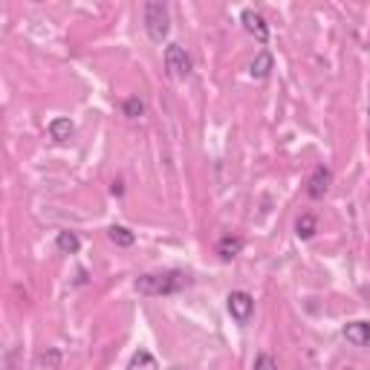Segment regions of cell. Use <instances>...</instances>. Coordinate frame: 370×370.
I'll return each instance as SVG.
<instances>
[{
    "label": "cell",
    "mask_w": 370,
    "mask_h": 370,
    "mask_svg": "<svg viewBox=\"0 0 370 370\" xmlns=\"http://www.w3.org/2000/svg\"><path fill=\"white\" fill-rule=\"evenodd\" d=\"M240 23H243V30L257 41V44H266V41H269V26H266L264 15H257L255 9H243Z\"/></svg>",
    "instance_id": "obj_5"
},
{
    "label": "cell",
    "mask_w": 370,
    "mask_h": 370,
    "mask_svg": "<svg viewBox=\"0 0 370 370\" xmlns=\"http://www.w3.org/2000/svg\"><path fill=\"white\" fill-rule=\"evenodd\" d=\"M165 70L174 78H188L191 76V58H188V52L180 44H168L165 47Z\"/></svg>",
    "instance_id": "obj_3"
},
{
    "label": "cell",
    "mask_w": 370,
    "mask_h": 370,
    "mask_svg": "<svg viewBox=\"0 0 370 370\" xmlns=\"http://www.w3.org/2000/svg\"><path fill=\"white\" fill-rule=\"evenodd\" d=\"M243 252V238L238 235H226L217 240V255H220L223 260H231V257H238Z\"/></svg>",
    "instance_id": "obj_9"
},
{
    "label": "cell",
    "mask_w": 370,
    "mask_h": 370,
    "mask_svg": "<svg viewBox=\"0 0 370 370\" xmlns=\"http://www.w3.org/2000/svg\"><path fill=\"white\" fill-rule=\"evenodd\" d=\"M38 365L47 367V370H58L61 367V353L56 347H49V350H44V353L38 356Z\"/></svg>",
    "instance_id": "obj_16"
},
{
    "label": "cell",
    "mask_w": 370,
    "mask_h": 370,
    "mask_svg": "<svg viewBox=\"0 0 370 370\" xmlns=\"http://www.w3.org/2000/svg\"><path fill=\"white\" fill-rule=\"evenodd\" d=\"M73 133H76V128H73V122H70V119L58 116V119H52V122H49V136H52V142H67Z\"/></svg>",
    "instance_id": "obj_10"
},
{
    "label": "cell",
    "mask_w": 370,
    "mask_h": 370,
    "mask_svg": "<svg viewBox=\"0 0 370 370\" xmlns=\"http://www.w3.org/2000/svg\"><path fill=\"white\" fill-rule=\"evenodd\" d=\"M125 370H159L157 359H154V353H148V350H136L130 356V362Z\"/></svg>",
    "instance_id": "obj_11"
},
{
    "label": "cell",
    "mask_w": 370,
    "mask_h": 370,
    "mask_svg": "<svg viewBox=\"0 0 370 370\" xmlns=\"http://www.w3.org/2000/svg\"><path fill=\"white\" fill-rule=\"evenodd\" d=\"M367 113H370V111H367Z\"/></svg>",
    "instance_id": "obj_19"
},
{
    "label": "cell",
    "mask_w": 370,
    "mask_h": 370,
    "mask_svg": "<svg viewBox=\"0 0 370 370\" xmlns=\"http://www.w3.org/2000/svg\"><path fill=\"white\" fill-rule=\"evenodd\" d=\"M252 370H278L275 356H272V353H257V359H255V367H252Z\"/></svg>",
    "instance_id": "obj_17"
},
{
    "label": "cell",
    "mask_w": 370,
    "mask_h": 370,
    "mask_svg": "<svg viewBox=\"0 0 370 370\" xmlns=\"http://www.w3.org/2000/svg\"><path fill=\"white\" fill-rule=\"evenodd\" d=\"M107 238H111V243L122 246V249H128V246L136 243V235L130 229H125V226H111V229H107Z\"/></svg>",
    "instance_id": "obj_13"
},
{
    "label": "cell",
    "mask_w": 370,
    "mask_h": 370,
    "mask_svg": "<svg viewBox=\"0 0 370 370\" xmlns=\"http://www.w3.org/2000/svg\"><path fill=\"white\" fill-rule=\"evenodd\" d=\"M122 113H125L128 119H139L145 113V104H142L139 95H130V99L122 102Z\"/></svg>",
    "instance_id": "obj_15"
},
{
    "label": "cell",
    "mask_w": 370,
    "mask_h": 370,
    "mask_svg": "<svg viewBox=\"0 0 370 370\" xmlns=\"http://www.w3.org/2000/svg\"><path fill=\"white\" fill-rule=\"evenodd\" d=\"M315 231H319V220H315V214H301L295 220V235L301 240H310Z\"/></svg>",
    "instance_id": "obj_12"
},
{
    "label": "cell",
    "mask_w": 370,
    "mask_h": 370,
    "mask_svg": "<svg viewBox=\"0 0 370 370\" xmlns=\"http://www.w3.org/2000/svg\"><path fill=\"white\" fill-rule=\"evenodd\" d=\"M345 338L356 347L370 345V321H353L345 327Z\"/></svg>",
    "instance_id": "obj_8"
},
{
    "label": "cell",
    "mask_w": 370,
    "mask_h": 370,
    "mask_svg": "<svg viewBox=\"0 0 370 370\" xmlns=\"http://www.w3.org/2000/svg\"><path fill=\"white\" fill-rule=\"evenodd\" d=\"M272 67H275V58H272V52H269V49H260L257 56L252 58V64H249V76L257 78V81H264V78H269Z\"/></svg>",
    "instance_id": "obj_7"
},
{
    "label": "cell",
    "mask_w": 370,
    "mask_h": 370,
    "mask_svg": "<svg viewBox=\"0 0 370 370\" xmlns=\"http://www.w3.org/2000/svg\"><path fill=\"white\" fill-rule=\"evenodd\" d=\"M56 246H58V252H64V255H76L81 249V240H78L76 231H58Z\"/></svg>",
    "instance_id": "obj_14"
},
{
    "label": "cell",
    "mask_w": 370,
    "mask_h": 370,
    "mask_svg": "<svg viewBox=\"0 0 370 370\" xmlns=\"http://www.w3.org/2000/svg\"><path fill=\"white\" fill-rule=\"evenodd\" d=\"M183 286H188V275H183V272H157V275L136 278L133 290L142 295H174Z\"/></svg>",
    "instance_id": "obj_1"
},
{
    "label": "cell",
    "mask_w": 370,
    "mask_h": 370,
    "mask_svg": "<svg viewBox=\"0 0 370 370\" xmlns=\"http://www.w3.org/2000/svg\"><path fill=\"white\" fill-rule=\"evenodd\" d=\"M226 307H229L231 319H235L238 324H246V321L252 319V312H255V298H252L249 292L238 290V292H231V295L226 298Z\"/></svg>",
    "instance_id": "obj_4"
},
{
    "label": "cell",
    "mask_w": 370,
    "mask_h": 370,
    "mask_svg": "<svg viewBox=\"0 0 370 370\" xmlns=\"http://www.w3.org/2000/svg\"><path fill=\"white\" fill-rule=\"evenodd\" d=\"M111 191H113L116 197H122V191H125V185H122V183H113V185H111Z\"/></svg>",
    "instance_id": "obj_18"
},
{
    "label": "cell",
    "mask_w": 370,
    "mask_h": 370,
    "mask_svg": "<svg viewBox=\"0 0 370 370\" xmlns=\"http://www.w3.org/2000/svg\"><path fill=\"white\" fill-rule=\"evenodd\" d=\"M330 183H333V174H330V168H324V165H319L312 171V176L307 180V194L312 197V200H321L327 191H330Z\"/></svg>",
    "instance_id": "obj_6"
},
{
    "label": "cell",
    "mask_w": 370,
    "mask_h": 370,
    "mask_svg": "<svg viewBox=\"0 0 370 370\" xmlns=\"http://www.w3.org/2000/svg\"><path fill=\"white\" fill-rule=\"evenodd\" d=\"M145 30L150 35V41H157V44H162V41L168 38V9L165 3H159V0H150V3H145Z\"/></svg>",
    "instance_id": "obj_2"
}]
</instances>
